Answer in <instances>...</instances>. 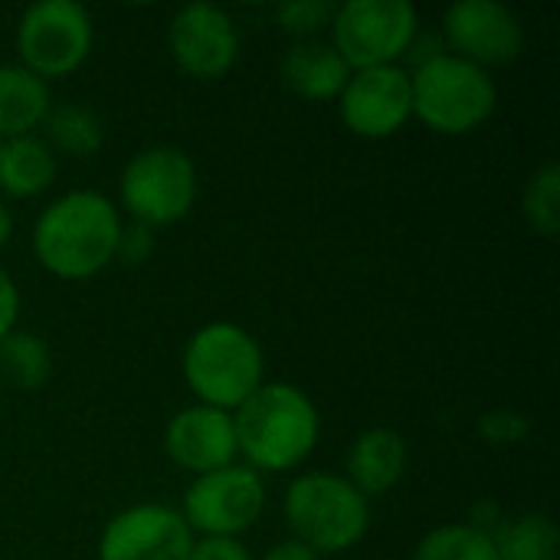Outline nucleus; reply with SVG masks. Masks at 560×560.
Here are the masks:
<instances>
[{
	"mask_svg": "<svg viewBox=\"0 0 560 560\" xmlns=\"http://www.w3.org/2000/svg\"><path fill=\"white\" fill-rule=\"evenodd\" d=\"M259 560H325L318 558L315 551H308L305 545H299V541H292V538H285V541H279V545H272L266 555Z\"/></svg>",
	"mask_w": 560,
	"mask_h": 560,
	"instance_id": "29",
	"label": "nucleus"
},
{
	"mask_svg": "<svg viewBox=\"0 0 560 560\" xmlns=\"http://www.w3.org/2000/svg\"><path fill=\"white\" fill-rule=\"evenodd\" d=\"M371 518V499L341 472H299L282 495L289 538L325 560L354 551L368 538Z\"/></svg>",
	"mask_w": 560,
	"mask_h": 560,
	"instance_id": "4",
	"label": "nucleus"
},
{
	"mask_svg": "<svg viewBox=\"0 0 560 560\" xmlns=\"http://www.w3.org/2000/svg\"><path fill=\"white\" fill-rule=\"evenodd\" d=\"M151 256H154V230H148V226H138V223H128V220H125L121 236H118L115 262H125V266H144Z\"/></svg>",
	"mask_w": 560,
	"mask_h": 560,
	"instance_id": "26",
	"label": "nucleus"
},
{
	"mask_svg": "<svg viewBox=\"0 0 560 560\" xmlns=\"http://www.w3.org/2000/svg\"><path fill=\"white\" fill-rule=\"evenodd\" d=\"M279 75L282 85L305 102H338L351 69L328 39H302L282 52Z\"/></svg>",
	"mask_w": 560,
	"mask_h": 560,
	"instance_id": "16",
	"label": "nucleus"
},
{
	"mask_svg": "<svg viewBox=\"0 0 560 560\" xmlns=\"http://www.w3.org/2000/svg\"><path fill=\"white\" fill-rule=\"evenodd\" d=\"M49 108V82H43L20 62H0V141L36 135Z\"/></svg>",
	"mask_w": 560,
	"mask_h": 560,
	"instance_id": "18",
	"label": "nucleus"
},
{
	"mask_svg": "<svg viewBox=\"0 0 560 560\" xmlns=\"http://www.w3.org/2000/svg\"><path fill=\"white\" fill-rule=\"evenodd\" d=\"M20 308H23V299H20V285L16 279L0 266V341L16 331V322H20Z\"/></svg>",
	"mask_w": 560,
	"mask_h": 560,
	"instance_id": "28",
	"label": "nucleus"
},
{
	"mask_svg": "<svg viewBox=\"0 0 560 560\" xmlns=\"http://www.w3.org/2000/svg\"><path fill=\"white\" fill-rule=\"evenodd\" d=\"M164 453L177 469L190 472V479L240 463L233 413L207 404L180 407L164 427Z\"/></svg>",
	"mask_w": 560,
	"mask_h": 560,
	"instance_id": "14",
	"label": "nucleus"
},
{
	"mask_svg": "<svg viewBox=\"0 0 560 560\" xmlns=\"http://www.w3.org/2000/svg\"><path fill=\"white\" fill-rule=\"evenodd\" d=\"M233 423L243 466L262 479L302 469L322 443L318 404L289 381H266L233 413Z\"/></svg>",
	"mask_w": 560,
	"mask_h": 560,
	"instance_id": "2",
	"label": "nucleus"
},
{
	"mask_svg": "<svg viewBox=\"0 0 560 560\" xmlns=\"http://www.w3.org/2000/svg\"><path fill=\"white\" fill-rule=\"evenodd\" d=\"M528 430H532V423L518 410H492L479 420V433L492 446H515L528 436Z\"/></svg>",
	"mask_w": 560,
	"mask_h": 560,
	"instance_id": "25",
	"label": "nucleus"
},
{
	"mask_svg": "<svg viewBox=\"0 0 560 560\" xmlns=\"http://www.w3.org/2000/svg\"><path fill=\"white\" fill-rule=\"evenodd\" d=\"M125 217L102 190H66L33 223V256L59 282H85L115 262Z\"/></svg>",
	"mask_w": 560,
	"mask_h": 560,
	"instance_id": "1",
	"label": "nucleus"
},
{
	"mask_svg": "<svg viewBox=\"0 0 560 560\" xmlns=\"http://www.w3.org/2000/svg\"><path fill=\"white\" fill-rule=\"evenodd\" d=\"M272 16L289 36H295V43L318 39V33L331 26L335 3H328V0H289V3H279L272 10Z\"/></svg>",
	"mask_w": 560,
	"mask_h": 560,
	"instance_id": "24",
	"label": "nucleus"
},
{
	"mask_svg": "<svg viewBox=\"0 0 560 560\" xmlns=\"http://www.w3.org/2000/svg\"><path fill=\"white\" fill-rule=\"evenodd\" d=\"M492 545L499 560H558L560 535L551 515L525 512L502 518V525L492 532Z\"/></svg>",
	"mask_w": 560,
	"mask_h": 560,
	"instance_id": "21",
	"label": "nucleus"
},
{
	"mask_svg": "<svg viewBox=\"0 0 560 560\" xmlns=\"http://www.w3.org/2000/svg\"><path fill=\"white\" fill-rule=\"evenodd\" d=\"M407 72L413 92V121H420L433 135H472L499 108V85L492 72L453 52H440Z\"/></svg>",
	"mask_w": 560,
	"mask_h": 560,
	"instance_id": "5",
	"label": "nucleus"
},
{
	"mask_svg": "<svg viewBox=\"0 0 560 560\" xmlns=\"http://www.w3.org/2000/svg\"><path fill=\"white\" fill-rule=\"evenodd\" d=\"M180 374L194 404L236 413L266 384V351L243 325L207 322L187 338Z\"/></svg>",
	"mask_w": 560,
	"mask_h": 560,
	"instance_id": "3",
	"label": "nucleus"
},
{
	"mask_svg": "<svg viewBox=\"0 0 560 560\" xmlns=\"http://www.w3.org/2000/svg\"><path fill=\"white\" fill-rule=\"evenodd\" d=\"M0 400H3V384H0Z\"/></svg>",
	"mask_w": 560,
	"mask_h": 560,
	"instance_id": "31",
	"label": "nucleus"
},
{
	"mask_svg": "<svg viewBox=\"0 0 560 560\" xmlns=\"http://www.w3.org/2000/svg\"><path fill=\"white\" fill-rule=\"evenodd\" d=\"M194 532L184 515L161 502H138L115 512L98 535V560H187Z\"/></svg>",
	"mask_w": 560,
	"mask_h": 560,
	"instance_id": "13",
	"label": "nucleus"
},
{
	"mask_svg": "<svg viewBox=\"0 0 560 560\" xmlns=\"http://www.w3.org/2000/svg\"><path fill=\"white\" fill-rule=\"evenodd\" d=\"M413 560H499V555L489 532L469 522H453L430 528L417 541Z\"/></svg>",
	"mask_w": 560,
	"mask_h": 560,
	"instance_id": "22",
	"label": "nucleus"
},
{
	"mask_svg": "<svg viewBox=\"0 0 560 560\" xmlns=\"http://www.w3.org/2000/svg\"><path fill=\"white\" fill-rule=\"evenodd\" d=\"M420 30V13L410 0H348L335 3L328 43L338 49L348 69L358 72L404 66Z\"/></svg>",
	"mask_w": 560,
	"mask_h": 560,
	"instance_id": "7",
	"label": "nucleus"
},
{
	"mask_svg": "<svg viewBox=\"0 0 560 560\" xmlns=\"http://www.w3.org/2000/svg\"><path fill=\"white\" fill-rule=\"evenodd\" d=\"M16 62L43 82L79 72L95 46L92 13L75 0H36L16 20Z\"/></svg>",
	"mask_w": 560,
	"mask_h": 560,
	"instance_id": "8",
	"label": "nucleus"
},
{
	"mask_svg": "<svg viewBox=\"0 0 560 560\" xmlns=\"http://www.w3.org/2000/svg\"><path fill=\"white\" fill-rule=\"evenodd\" d=\"M39 138L52 148L56 158H95L105 144V121L95 108L82 102H52L39 125Z\"/></svg>",
	"mask_w": 560,
	"mask_h": 560,
	"instance_id": "19",
	"label": "nucleus"
},
{
	"mask_svg": "<svg viewBox=\"0 0 560 560\" xmlns=\"http://www.w3.org/2000/svg\"><path fill=\"white\" fill-rule=\"evenodd\" d=\"M522 217L525 223L551 240L558 236L560 230V167L555 161H545L528 180H525V190H522Z\"/></svg>",
	"mask_w": 560,
	"mask_h": 560,
	"instance_id": "23",
	"label": "nucleus"
},
{
	"mask_svg": "<svg viewBox=\"0 0 560 560\" xmlns=\"http://www.w3.org/2000/svg\"><path fill=\"white\" fill-rule=\"evenodd\" d=\"M10 236H13V213H10L7 200L0 197V249L10 243Z\"/></svg>",
	"mask_w": 560,
	"mask_h": 560,
	"instance_id": "30",
	"label": "nucleus"
},
{
	"mask_svg": "<svg viewBox=\"0 0 560 560\" xmlns=\"http://www.w3.org/2000/svg\"><path fill=\"white\" fill-rule=\"evenodd\" d=\"M52 377V351L36 331H10L0 341V384L20 394H36Z\"/></svg>",
	"mask_w": 560,
	"mask_h": 560,
	"instance_id": "20",
	"label": "nucleus"
},
{
	"mask_svg": "<svg viewBox=\"0 0 560 560\" xmlns=\"http://www.w3.org/2000/svg\"><path fill=\"white\" fill-rule=\"evenodd\" d=\"M440 36L453 56L489 72L518 62L525 52V23L499 0H456L443 10Z\"/></svg>",
	"mask_w": 560,
	"mask_h": 560,
	"instance_id": "10",
	"label": "nucleus"
},
{
	"mask_svg": "<svg viewBox=\"0 0 560 560\" xmlns=\"http://www.w3.org/2000/svg\"><path fill=\"white\" fill-rule=\"evenodd\" d=\"M410 466V446L404 433L390 427H371L354 436L345 456V479L364 495V499H381L394 492Z\"/></svg>",
	"mask_w": 560,
	"mask_h": 560,
	"instance_id": "15",
	"label": "nucleus"
},
{
	"mask_svg": "<svg viewBox=\"0 0 560 560\" xmlns=\"http://www.w3.org/2000/svg\"><path fill=\"white\" fill-rule=\"evenodd\" d=\"M341 125L364 141H387L413 121L410 72L404 66L358 69L338 95Z\"/></svg>",
	"mask_w": 560,
	"mask_h": 560,
	"instance_id": "12",
	"label": "nucleus"
},
{
	"mask_svg": "<svg viewBox=\"0 0 560 560\" xmlns=\"http://www.w3.org/2000/svg\"><path fill=\"white\" fill-rule=\"evenodd\" d=\"M187 560H256L243 541L233 538H197Z\"/></svg>",
	"mask_w": 560,
	"mask_h": 560,
	"instance_id": "27",
	"label": "nucleus"
},
{
	"mask_svg": "<svg viewBox=\"0 0 560 560\" xmlns=\"http://www.w3.org/2000/svg\"><path fill=\"white\" fill-rule=\"evenodd\" d=\"M167 52L174 66L200 82H217L240 59L236 20L217 3H184L167 23Z\"/></svg>",
	"mask_w": 560,
	"mask_h": 560,
	"instance_id": "11",
	"label": "nucleus"
},
{
	"mask_svg": "<svg viewBox=\"0 0 560 560\" xmlns=\"http://www.w3.org/2000/svg\"><path fill=\"white\" fill-rule=\"evenodd\" d=\"M59 158L39 135L0 141V197L33 200L56 184Z\"/></svg>",
	"mask_w": 560,
	"mask_h": 560,
	"instance_id": "17",
	"label": "nucleus"
},
{
	"mask_svg": "<svg viewBox=\"0 0 560 560\" xmlns=\"http://www.w3.org/2000/svg\"><path fill=\"white\" fill-rule=\"evenodd\" d=\"M200 197L194 158L177 144H148L135 151L118 177V210L128 223L164 230L190 217Z\"/></svg>",
	"mask_w": 560,
	"mask_h": 560,
	"instance_id": "6",
	"label": "nucleus"
},
{
	"mask_svg": "<svg viewBox=\"0 0 560 560\" xmlns=\"http://www.w3.org/2000/svg\"><path fill=\"white\" fill-rule=\"evenodd\" d=\"M266 479L243 463L223 466L217 472L190 479L180 499V515L194 538H233L240 541L246 532L259 525L266 515Z\"/></svg>",
	"mask_w": 560,
	"mask_h": 560,
	"instance_id": "9",
	"label": "nucleus"
}]
</instances>
